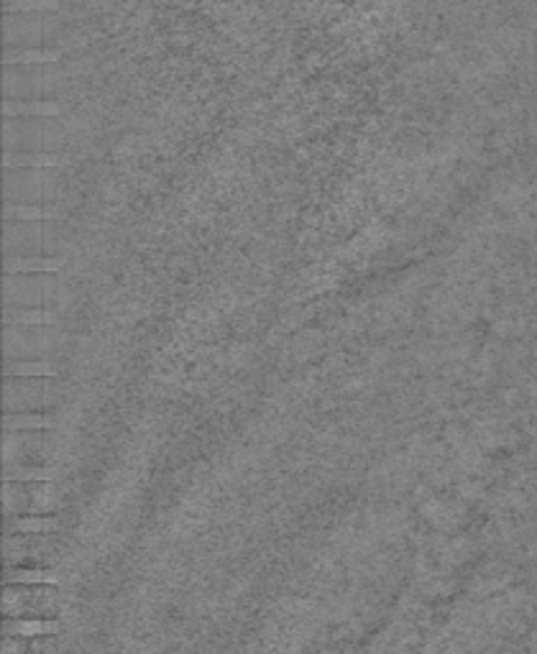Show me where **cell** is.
Masks as SVG:
<instances>
[{
    "label": "cell",
    "mask_w": 537,
    "mask_h": 654,
    "mask_svg": "<svg viewBox=\"0 0 537 654\" xmlns=\"http://www.w3.org/2000/svg\"><path fill=\"white\" fill-rule=\"evenodd\" d=\"M57 417L51 414H8L5 417V429L8 432H26V429H54Z\"/></svg>",
    "instance_id": "7"
},
{
    "label": "cell",
    "mask_w": 537,
    "mask_h": 654,
    "mask_svg": "<svg viewBox=\"0 0 537 654\" xmlns=\"http://www.w3.org/2000/svg\"><path fill=\"white\" fill-rule=\"evenodd\" d=\"M57 212L49 207H28V204H8L5 207V220L11 223H39V220H54Z\"/></svg>",
    "instance_id": "9"
},
{
    "label": "cell",
    "mask_w": 537,
    "mask_h": 654,
    "mask_svg": "<svg viewBox=\"0 0 537 654\" xmlns=\"http://www.w3.org/2000/svg\"><path fill=\"white\" fill-rule=\"evenodd\" d=\"M3 113L8 118H54L62 113V105L54 100H5Z\"/></svg>",
    "instance_id": "2"
},
{
    "label": "cell",
    "mask_w": 537,
    "mask_h": 654,
    "mask_svg": "<svg viewBox=\"0 0 537 654\" xmlns=\"http://www.w3.org/2000/svg\"><path fill=\"white\" fill-rule=\"evenodd\" d=\"M5 581H8V586H57L59 583V575L57 573H49V570H8V575H5Z\"/></svg>",
    "instance_id": "6"
},
{
    "label": "cell",
    "mask_w": 537,
    "mask_h": 654,
    "mask_svg": "<svg viewBox=\"0 0 537 654\" xmlns=\"http://www.w3.org/2000/svg\"><path fill=\"white\" fill-rule=\"evenodd\" d=\"M59 59H62V49H57V46H5V54H3L5 67L57 65Z\"/></svg>",
    "instance_id": "1"
},
{
    "label": "cell",
    "mask_w": 537,
    "mask_h": 654,
    "mask_svg": "<svg viewBox=\"0 0 537 654\" xmlns=\"http://www.w3.org/2000/svg\"><path fill=\"white\" fill-rule=\"evenodd\" d=\"M59 8H62L59 0H5L3 5L5 13H46V11L59 13Z\"/></svg>",
    "instance_id": "11"
},
{
    "label": "cell",
    "mask_w": 537,
    "mask_h": 654,
    "mask_svg": "<svg viewBox=\"0 0 537 654\" xmlns=\"http://www.w3.org/2000/svg\"><path fill=\"white\" fill-rule=\"evenodd\" d=\"M5 634L8 636H54V634H59V624L57 621H34V619H28V621H8L5 624Z\"/></svg>",
    "instance_id": "4"
},
{
    "label": "cell",
    "mask_w": 537,
    "mask_h": 654,
    "mask_svg": "<svg viewBox=\"0 0 537 654\" xmlns=\"http://www.w3.org/2000/svg\"><path fill=\"white\" fill-rule=\"evenodd\" d=\"M65 266V258H8V273H57Z\"/></svg>",
    "instance_id": "3"
},
{
    "label": "cell",
    "mask_w": 537,
    "mask_h": 654,
    "mask_svg": "<svg viewBox=\"0 0 537 654\" xmlns=\"http://www.w3.org/2000/svg\"><path fill=\"white\" fill-rule=\"evenodd\" d=\"M54 478V471L51 468H5L3 471V481L13 483V481H42V483H49Z\"/></svg>",
    "instance_id": "13"
},
{
    "label": "cell",
    "mask_w": 537,
    "mask_h": 654,
    "mask_svg": "<svg viewBox=\"0 0 537 654\" xmlns=\"http://www.w3.org/2000/svg\"><path fill=\"white\" fill-rule=\"evenodd\" d=\"M67 158L54 151H39V154H5V166L16 169V166H31V169H42V166H62Z\"/></svg>",
    "instance_id": "5"
},
{
    "label": "cell",
    "mask_w": 537,
    "mask_h": 654,
    "mask_svg": "<svg viewBox=\"0 0 537 654\" xmlns=\"http://www.w3.org/2000/svg\"><path fill=\"white\" fill-rule=\"evenodd\" d=\"M13 532H23V535H51L59 529V521L54 517H19L11 524Z\"/></svg>",
    "instance_id": "10"
},
{
    "label": "cell",
    "mask_w": 537,
    "mask_h": 654,
    "mask_svg": "<svg viewBox=\"0 0 537 654\" xmlns=\"http://www.w3.org/2000/svg\"><path fill=\"white\" fill-rule=\"evenodd\" d=\"M5 325L23 327V325H57V315L46 310H23V307H11L5 310Z\"/></svg>",
    "instance_id": "8"
},
{
    "label": "cell",
    "mask_w": 537,
    "mask_h": 654,
    "mask_svg": "<svg viewBox=\"0 0 537 654\" xmlns=\"http://www.w3.org/2000/svg\"><path fill=\"white\" fill-rule=\"evenodd\" d=\"M8 376H57V368L46 361H11L5 363Z\"/></svg>",
    "instance_id": "12"
}]
</instances>
